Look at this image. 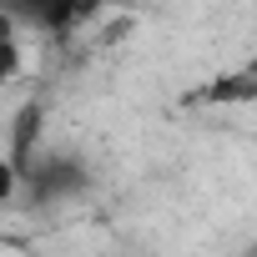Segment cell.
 I'll return each instance as SVG.
<instances>
[{
	"mask_svg": "<svg viewBox=\"0 0 257 257\" xmlns=\"http://www.w3.org/2000/svg\"><path fill=\"white\" fill-rule=\"evenodd\" d=\"M6 6V16L21 26H36V31H46V36H56V41H66V36H76L81 26H91L96 16H101V0H0Z\"/></svg>",
	"mask_w": 257,
	"mask_h": 257,
	"instance_id": "obj_1",
	"label": "cell"
},
{
	"mask_svg": "<svg viewBox=\"0 0 257 257\" xmlns=\"http://www.w3.org/2000/svg\"><path fill=\"white\" fill-rule=\"evenodd\" d=\"M247 257H257V242H252V252H247Z\"/></svg>",
	"mask_w": 257,
	"mask_h": 257,
	"instance_id": "obj_4",
	"label": "cell"
},
{
	"mask_svg": "<svg viewBox=\"0 0 257 257\" xmlns=\"http://www.w3.org/2000/svg\"><path fill=\"white\" fill-rule=\"evenodd\" d=\"M192 101H202V106H257V56H247L242 66H227L212 81H202L192 91Z\"/></svg>",
	"mask_w": 257,
	"mask_h": 257,
	"instance_id": "obj_3",
	"label": "cell"
},
{
	"mask_svg": "<svg viewBox=\"0 0 257 257\" xmlns=\"http://www.w3.org/2000/svg\"><path fill=\"white\" fill-rule=\"evenodd\" d=\"M21 182H31V192H36L41 202H51V197H71V192H81V187H86V167H81L76 157L46 152V157H36V162L26 167Z\"/></svg>",
	"mask_w": 257,
	"mask_h": 257,
	"instance_id": "obj_2",
	"label": "cell"
}]
</instances>
